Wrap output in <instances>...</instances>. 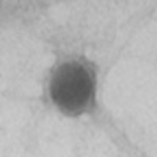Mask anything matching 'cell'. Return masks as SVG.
I'll use <instances>...</instances> for the list:
<instances>
[{"label": "cell", "instance_id": "6da1fadb", "mask_svg": "<svg viewBox=\"0 0 157 157\" xmlns=\"http://www.w3.org/2000/svg\"><path fill=\"white\" fill-rule=\"evenodd\" d=\"M94 74L83 61H64L50 78L49 94L60 112L68 116L83 113L94 98Z\"/></svg>", "mask_w": 157, "mask_h": 157}]
</instances>
